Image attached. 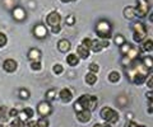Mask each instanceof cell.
Wrapping results in <instances>:
<instances>
[{
	"label": "cell",
	"mask_w": 153,
	"mask_h": 127,
	"mask_svg": "<svg viewBox=\"0 0 153 127\" xmlns=\"http://www.w3.org/2000/svg\"><path fill=\"white\" fill-rule=\"evenodd\" d=\"M79 103L80 106H82L83 109H88V111H93L96 106H97V97L94 95H89V94H83V95L79 97V99L76 101Z\"/></svg>",
	"instance_id": "1"
},
{
	"label": "cell",
	"mask_w": 153,
	"mask_h": 127,
	"mask_svg": "<svg viewBox=\"0 0 153 127\" xmlns=\"http://www.w3.org/2000/svg\"><path fill=\"white\" fill-rule=\"evenodd\" d=\"M96 32L97 35L101 37L102 40H108L111 37V24L107 21H100L97 22V26H96Z\"/></svg>",
	"instance_id": "2"
},
{
	"label": "cell",
	"mask_w": 153,
	"mask_h": 127,
	"mask_svg": "<svg viewBox=\"0 0 153 127\" xmlns=\"http://www.w3.org/2000/svg\"><path fill=\"white\" fill-rule=\"evenodd\" d=\"M100 116H101V118L105 120L106 122H108V123H116V122L119 121V115L116 111H114L112 108L110 107H103L101 112H100Z\"/></svg>",
	"instance_id": "3"
},
{
	"label": "cell",
	"mask_w": 153,
	"mask_h": 127,
	"mask_svg": "<svg viewBox=\"0 0 153 127\" xmlns=\"http://www.w3.org/2000/svg\"><path fill=\"white\" fill-rule=\"evenodd\" d=\"M133 31H134V41L135 42H142L147 37V28L143 23H134Z\"/></svg>",
	"instance_id": "4"
},
{
	"label": "cell",
	"mask_w": 153,
	"mask_h": 127,
	"mask_svg": "<svg viewBox=\"0 0 153 127\" xmlns=\"http://www.w3.org/2000/svg\"><path fill=\"white\" fill-rule=\"evenodd\" d=\"M149 3H148V0H137V8H135V15L138 17H146L148 12H149Z\"/></svg>",
	"instance_id": "5"
},
{
	"label": "cell",
	"mask_w": 153,
	"mask_h": 127,
	"mask_svg": "<svg viewBox=\"0 0 153 127\" xmlns=\"http://www.w3.org/2000/svg\"><path fill=\"white\" fill-rule=\"evenodd\" d=\"M37 112L38 115L41 117H47L51 115L52 112V108H51V104L47 101H44V102H40L37 106Z\"/></svg>",
	"instance_id": "6"
},
{
	"label": "cell",
	"mask_w": 153,
	"mask_h": 127,
	"mask_svg": "<svg viewBox=\"0 0 153 127\" xmlns=\"http://www.w3.org/2000/svg\"><path fill=\"white\" fill-rule=\"evenodd\" d=\"M46 22H47V24H49L51 28L59 27L60 22H61V17H60V14L57 12H52V13H50L49 15H47Z\"/></svg>",
	"instance_id": "7"
},
{
	"label": "cell",
	"mask_w": 153,
	"mask_h": 127,
	"mask_svg": "<svg viewBox=\"0 0 153 127\" xmlns=\"http://www.w3.org/2000/svg\"><path fill=\"white\" fill-rule=\"evenodd\" d=\"M33 35H35V37H36V38H38V40L45 38V37H47L46 27L42 26V24H37L35 28H33Z\"/></svg>",
	"instance_id": "8"
},
{
	"label": "cell",
	"mask_w": 153,
	"mask_h": 127,
	"mask_svg": "<svg viewBox=\"0 0 153 127\" xmlns=\"http://www.w3.org/2000/svg\"><path fill=\"white\" fill-rule=\"evenodd\" d=\"M13 18L16 21H25L26 19V17H27V14H26V10L23 8H21V7H14L13 8Z\"/></svg>",
	"instance_id": "9"
},
{
	"label": "cell",
	"mask_w": 153,
	"mask_h": 127,
	"mask_svg": "<svg viewBox=\"0 0 153 127\" xmlns=\"http://www.w3.org/2000/svg\"><path fill=\"white\" fill-rule=\"evenodd\" d=\"M3 68H4V70H5L7 73H14V71L17 70V68H18V64H17V61H16V60L8 59V60L4 61Z\"/></svg>",
	"instance_id": "10"
},
{
	"label": "cell",
	"mask_w": 153,
	"mask_h": 127,
	"mask_svg": "<svg viewBox=\"0 0 153 127\" xmlns=\"http://www.w3.org/2000/svg\"><path fill=\"white\" fill-rule=\"evenodd\" d=\"M76 118H78L82 123H87V122L91 121V118H92V115H91V111L88 109H83L76 113Z\"/></svg>",
	"instance_id": "11"
},
{
	"label": "cell",
	"mask_w": 153,
	"mask_h": 127,
	"mask_svg": "<svg viewBox=\"0 0 153 127\" xmlns=\"http://www.w3.org/2000/svg\"><path fill=\"white\" fill-rule=\"evenodd\" d=\"M59 97L60 99L63 101L64 103H69L71 101V98H73V94H71V92L69 90V89H61L60 93H59Z\"/></svg>",
	"instance_id": "12"
},
{
	"label": "cell",
	"mask_w": 153,
	"mask_h": 127,
	"mask_svg": "<svg viewBox=\"0 0 153 127\" xmlns=\"http://www.w3.org/2000/svg\"><path fill=\"white\" fill-rule=\"evenodd\" d=\"M57 48H59L60 52H68L70 50V42L68 40H60L57 42Z\"/></svg>",
	"instance_id": "13"
},
{
	"label": "cell",
	"mask_w": 153,
	"mask_h": 127,
	"mask_svg": "<svg viewBox=\"0 0 153 127\" xmlns=\"http://www.w3.org/2000/svg\"><path fill=\"white\" fill-rule=\"evenodd\" d=\"M28 59H30L32 62H35V61H40V59H41V52H40V50H37V48H31L30 52H28Z\"/></svg>",
	"instance_id": "14"
},
{
	"label": "cell",
	"mask_w": 153,
	"mask_h": 127,
	"mask_svg": "<svg viewBox=\"0 0 153 127\" xmlns=\"http://www.w3.org/2000/svg\"><path fill=\"white\" fill-rule=\"evenodd\" d=\"M76 54H78L79 57L87 59L88 56H89V48H87V47L83 46V45H79L78 48H76Z\"/></svg>",
	"instance_id": "15"
},
{
	"label": "cell",
	"mask_w": 153,
	"mask_h": 127,
	"mask_svg": "<svg viewBox=\"0 0 153 127\" xmlns=\"http://www.w3.org/2000/svg\"><path fill=\"white\" fill-rule=\"evenodd\" d=\"M103 48V46L101 43V41H98V40H92V42H91V47H89V50H92L93 52H100Z\"/></svg>",
	"instance_id": "16"
},
{
	"label": "cell",
	"mask_w": 153,
	"mask_h": 127,
	"mask_svg": "<svg viewBox=\"0 0 153 127\" xmlns=\"http://www.w3.org/2000/svg\"><path fill=\"white\" fill-rule=\"evenodd\" d=\"M124 17L126 18V19H134L137 15H135V8L133 7H126L124 9Z\"/></svg>",
	"instance_id": "17"
},
{
	"label": "cell",
	"mask_w": 153,
	"mask_h": 127,
	"mask_svg": "<svg viewBox=\"0 0 153 127\" xmlns=\"http://www.w3.org/2000/svg\"><path fill=\"white\" fill-rule=\"evenodd\" d=\"M146 76H147V74L137 73V74H135V75H134V76H133L131 81H133V83H135V84H138V85H140V84H143V83H144V80H146Z\"/></svg>",
	"instance_id": "18"
},
{
	"label": "cell",
	"mask_w": 153,
	"mask_h": 127,
	"mask_svg": "<svg viewBox=\"0 0 153 127\" xmlns=\"http://www.w3.org/2000/svg\"><path fill=\"white\" fill-rule=\"evenodd\" d=\"M138 56H139V50L131 46V48L129 50V52L125 55V57H128L130 61H134V60H135V59L138 57Z\"/></svg>",
	"instance_id": "19"
},
{
	"label": "cell",
	"mask_w": 153,
	"mask_h": 127,
	"mask_svg": "<svg viewBox=\"0 0 153 127\" xmlns=\"http://www.w3.org/2000/svg\"><path fill=\"white\" fill-rule=\"evenodd\" d=\"M66 62H68L69 66H76L79 62V57L75 54H70L68 57H66Z\"/></svg>",
	"instance_id": "20"
},
{
	"label": "cell",
	"mask_w": 153,
	"mask_h": 127,
	"mask_svg": "<svg viewBox=\"0 0 153 127\" xmlns=\"http://www.w3.org/2000/svg\"><path fill=\"white\" fill-rule=\"evenodd\" d=\"M85 81H87V84H89V85H93V84H96V81H97V75L94 73H88L85 75Z\"/></svg>",
	"instance_id": "21"
},
{
	"label": "cell",
	"mask_w": 153,
	"mask_h": 127,
	"mask_svg": "<svg viewBox=\"0 0 153 127\" xmlns=\"http://www.w3.org/2000/svg\"><path fill=\"white\" fill-rule=\"evenodd\" d=\"M8 112L5 107H0V123H4V122L8 121Z\"/></svg>",
	"instance_id": "22"
},
{
	"label": "cell",
	"mask_w": 153,
	"mask_h": 127,
	"mask_svg": "<svg viewBox=\"0 0 153 127\" xmlns=\"http://www.w3.org/2000/svg\"><path fill=\"white\" fill-rule=\"evenodd\" d=\"M108 80L111 83H117L119 80H120V73L117 71H111L108 74Z\"/></svg>",
	"instance_id": "23"
},
{
	"label": "cell",
	"mask_w": 153,
	"mask_h": 127,
	"mask_svg": "<svg viewBox=\"0 0 153 127\" xmlns=\"http://www.w3.org/2000/svg\"><path fill=\"white\" fill-rule=\"evenodd\" d=\"M56 95H57L56 89H50V90H47V93H46V101H47V102L54 101Z\"/></svg>",
	"instance_id": "24"
},
{
	"label": "cell",
	"mask_w": 153,
	"mask_h": 127,
	"mask_svg": "<svg viewBox=\"0 0 153 127\" xmlns=\"http://www.w3.org/2000/svg\"><path fill=\"white\" fill-rule=\"evenodd\" d=\"M143 66H144L147 70H152V66H153V62H152V57L151 56H147V57L143 59Z\"/></svg>",
	"instance_id": "25"
},
{
	"label": "cell",
	"mask_w": 153,
	"mask_h": 127,
	"mask_svg": "<svg viewBox=\"0 0 153 127\" xmlns=\"http://www.w3.org/2000/svg\"><path fill=\"white\" fill-rule=\"evenodd\" d=\"M152 45H153V42H152L151 38H149V40H146V41H144V43H143V46H142L143 51H146V52H151L152 48H153Z\"/></svg>",
	"instance_id": "26"
},
{
	"label": "cell",
	"mask_w": 153,
	"mask_h": 127,
	"mask_svg": "<svg viewBox=\"0 0 153 127\" xmlns=\"http://www.w3.org/2000/svg\"><path fill=\"white\" fill-rule=\"evenodd\" d=\"M52 71H54V74H56V75H60V74H63L64 68L61 66L60 64H55L54 68H52Z\"/></svg>",
	"instance_id": "27"
},
{
	"label": "cell",
	"mask_w": 153,
	"mask_h": 127,
	"mask_svg": "<svg viewBox=\"0 0 153 127\" xmlns=\"http://www.w3.org/2000/svg\"><path fill=\"white\" fill-rule=\"evenodd\" d=\"M130 48H131V45L126 43V42H125L124 45H121V46H120V51H121V54H123L124 56H125V55L129 52V50H130Z\"/></svg>",
	"instance_id": "28"
},
{
	"label": "cell",
	"mask_w": 153,
	"mask_h": 127,
	"mask_svg": "<svg viewBox=\"0 0 153 127\" xmlns=\"http://www.w3.org/2000/svg\"><path fill=\"white\" fill-rule=\"evenodd\" d=\"M19 97H21L22 99H28V98H30V92H28L27 89L22 88L21 90H19Z\"/></svg>",
	"instance_id": "29"
},
{
	"label": "cell",
	"mask_w": 153,
	"mask_h": 127,
	"mask_svg": "<svg viewBox=\"0 0 153 127\" xmlns=\"http://www.w3.org/2000/svg\"><path fill=\"white\" fill-rule=\"evenodd\" d=\"M115 43H116L117 46H121V45H124L125 43V38H124V36H121V35H117L116 37H115Z\"/></svg>",
	"instance_id": "30"
},
{
	"label": "cell",
	"mask_w": 153,
	"mask_h": 127,
	"mask_svg": "<svg viewBox=\"0 0 153 127\" xmlns=\"http://www.w3.org/2000/svg\"><path fill=\"white\" fill-rule=\"evenodd\" d=\"M13 127H25V122H22L21 120L18 118V117H16V118L13 120V122L10 123Z\"/></svg>",
	"instance_id": "31"
},
{
	"label": "cell",
	"mask_w": 153,
	"mask_h": 127,
	"mask_svg": "<svg viewBox=\"0 0 153 127\" xmlns=\"http://www.w3.org/2000/svg\"><path fill=\"white\" fill-rule=\"evenodd\" d=\"M36 123H37V125H40L41 127H49V121H47L46 117H41V118L38 120Z\"/></svg>",
	"instance_id": "32"
},
{
	"label": "cell",
	"mask_w": 153,
	"mask_h": 127,
	"mask_svg": "<svg viewBox=\"0 0 153 127\" xmlns=\"http://www.w3.org/2000/svg\"><path fill=\"white\" fill-rule=\"evenodd\" d=\"M7 42H8L7 36L4 35V33H1V32H0V48L5 46V45H7Z\"/></svg>",
	"instance_id": "33"
},
{
	"label": "cell",
	"mask_w": 153,
	"mask_h": 127,
	"mask_svg": "<svg viewBox=\"0 0 153 127\" xmlns=\"http://www.w3.org/2000/svg\"><path fill=\"white\" fill-rule=\"evenodd\" d=\"M89 70H91V73H97L98 70H100V66H98V64H96V62H92L89 65Z\"/></svg>",
	"instance_id": "34"
},
{
	"label": "cell",
	"mask_w": 153,
	"mask_h": 127,
	"mask_svg": "<svg viewBox=\"0 0 153 127\" xmlns=\"http://www.w3.org/2000/svg\"><path fill=\"white\" fill-rule=\"evenodd\" d=\"M31 69H32V70H36V71L41 70V64H40V61H35V62H32V64H31Z\"/></svg>",
	"instance_id": "35"
},
{
	"label": "cell",
	"mask_w": 153,
	"mask_h": 127,
	"mask_svg": "<svg viewBox=\"0 0 153 127\" xmlns=\"http://www.w3.org/2000/svg\"><path fill=\"white\" fill-rule=\"evenodd\" d=\"M75 23V17L74 15H69L68 18H66V24L68 26H74Z\"/></svg>",
	"instance_id": "36"
},
{
	"label": "cell",
	"mask_w": 153,
	"mask_h": 127,
	"mask_svg": "<svg viewBox=\"0 0 153 127\" xmlns=\"http://www.w3.org/2000/svg\"><path fill=\"white\" fill-rule=\"evenodd\" d=\"M23 111H25V113L27 115V117H28V118H32V117H33V109H32V108H25V109H23Z\"/></svg>",
	"instance_id": "37"
},
{
	"label": "cell",
	"mask_w": 153,
	"mask_h": 127,
	"mask_svg": "<svg viewBox=\"0 0 153 127\" xmlns=\"http://www.w3.org/2000/svg\"><path fill=\"white\" fill-rule=\"evenodd\" d=\"M91 42H92V40L88 38V37H87V38H83L82 45H83V46H85V47H87V48H89V47H91Z\"/></svg>",
	"instance_id": "38"
},
{
	"label": "cell",
	"mask_w": 153,
	"mask_h": 127,
	"mask_svg": "<svg viewBox=\"0 0 153 127\" xmlns=\"http://www.w3.org/2000/svg\"><path fill=\"white\" fill-rule=\"evenodd\" d=\"M36 126V121H30L28 120L27 122H25V127H35Z\"/></svg>",
	"instance_id": "39"
},
{
	"label": "cell",
	"mask_w": 153,
	"mask_h": 127,
	"mask_svg": "<svg viewBox=\"0 0 153 127\" xmlns=\"http://www.w3.org/2000/svg\"><path fill=\"white\" fill-rule=\"evenodd\" d=\"M17 116H18V111L17 109H14V108H13V109L9 111V117H13V118H16Z\"/></svg>",
	"instance_id": "40"
},
{
	"label": "cell",
	"mask_w": 153,
	"mask_h": 127,
	"mask_svg": "<svg viewBox=\"0 0 153 127\" xmlns=\"http://www.w3.org/2000/svg\"><path fill=\"white\" fill-rule=\"evenodd\" d=\"M125 127H138V125L134 121H128L125 123Z\"/></svg>",
	"instance_id": "41"
},
{
	"label": "cell",
	"mask_w": 153,
	"mask_h": 127,
	"mask_svg": "<svg viewBox=\"0 0 153 127\" xmlns=\"http://www.w3.org/2000/svg\"><path fill=\"white\" fill-rule=\"evenodd\" d=\"M147 84H148V87H149V88L152 89V84H153V80H152V78H149V80H148V83H147Z\"/></svg>",
	"instance_id": "42"
},
{
	"label": "cell",
	"mask_w": 153,
	"mask_h": 127,
	"mask_svg": "<svg viewBox=\"0 0 153 127\" xmlns=\"http://www.w3.org/2000/svg\"><path fill=\"white\" fill-rule=\"evenodd\" d=\"M147 97L149 98V101H152V92H149V93H147Z\"/></svg>",
	"instance_id": "43"
},
{
	"label": "cell",
	"mask_w": 153,
	"mask_h": 127,
	"mask_svg": "<svg viewBox=\"0 0 153 127\" xmlns=\"http://www.w3.org/2000/svg\"><path fill=\"white\" fill-rule=\"evenodd\" d=\"M103 127H111V123H108V122H106V123H105V125H102Z\"/></svg>",
	"instance_id": "44"
},
{
	"label": "cell",
	"mask_w": 153,
	"mask_h": 127,
	"mask_svg": "<svg viewBox=\"0 0 153 127\" xmlns=\"http://www.w3.org/2000/svg\"><path fill=\"white\" fill-rule=\"evenodd\" d=\"M93 127H103V126L100 125V123H96V125H93Z\"/></svg>",
	"instance_id": "45"
},
{
	"label": "cell",
	"mask_w": 153,
	"mask_h": 127,
	"mask_svg": "<svg viewBox=\"0 0 153 127\" xmlns=\"http://www.w3.org/2000/svg\"><path fill=\"white\" fill-rule=\"evenodd\" d=\"M63 3H68V1H70V0H61Z\"/></svg>",
	"instance_id": "46"
},
{
	"label": "cell",
	"mask_w": 153,
	"mask_h": 127,
	"mask_svg": "<svg viewBox=\"0 0 153 127\" xmlns=\"http://www.w3.org/2000/svg\"><path fill=\"white\" fill-rule=\"evenodd\" d=\"M5 127H13V126H12V125H8V126H5Z\"/></svg>",
	"instance_id": "47"
},
{
	"label": "cell",
	"mask_w": 153,
	"mask_h": 127,
	"mask_svg": "<svg viewBox=\"0 0 153 127\" xmlns=\"http://www.w3.org/2000/svg\"><path fill=\"white\" fill-rule=\"evenodd\" d=\"M35 127H41V126H40V125H37V123H36V126H35Z\"/></svg>",
	"instance_id": "48"
},
{
	"label": "cell",
	"mask_w": 153,
	"mask_h": 127,
	"mask_svg": "<svg viewBox=\"0 0 153 127\" xmlns=\"http://www.w3.org/2000/svg\"><path fill=\"white\" fill-rule=\"evenodd\" d=\"M0 127H5V126H4V125H1V123H0Z\"/></svg>",
	"instance_id": "49"
},
{
	"label": "cell",
	"mask_w": 153,
	"mask_h": 127,
	"mask_svg": "<svg viewBox=\"0 0 153 127\" xmlns=\"http://www.w3.org/2000/svg\"><path fill=\"white\" fill-rule=\"evenodd\" d=\"M138 127H144V126H138Z\"/></svg>",
	"instance_id": "50"
},
{
	"label": "cell",
	"mask_w": 153,
	"mask_h": 127,
	"mask_svg": "<svg viewBox=\"0 0 153 127\" xmlns=\"http://www.w3.org/2000/svg\"><path fill=\"white\" fill-rule=\"evenodd\" d=\"M70 1H73V0H70Z\"/></svg>",
	"instance_id": "51"
}]
</instances>
